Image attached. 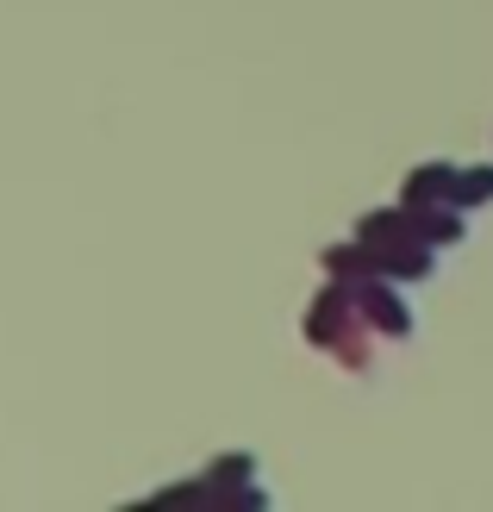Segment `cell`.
<instances>
[{"label": "cell", "instance_id": "1", "mask_svg": "<svg viewBox=\"0 0 493 512\" xmlns=\"http://www.w3.org/2000/svg\"><path fill=\"white\" fill-rule=\"evenodd\" d=\"M306 338L325 344L344 356V369H369V313L356 306V288L350 281H337L313 300V313H306Z\"/></svg>", "mask_w": 493, "mask_h": 512}, {"label": "cell", "instance_id": "3", "mask_svg": "<svg viewBox=\"0 0 493 512\" xmlns=\"http://www.w3.org/2000/svg\"><path fill=\"white\" fill-rule=\"evenodd\" d=\"M412 207H456V163H425L419 175H406Z\"/></svg>", "mask_w": 493, "mask_h": 512}, {"label": "cell", "instance_id": "2", "mask_svg": "<svg viewBox=\"0 0 493 512\" xmlns=\"http://www.w3.org/2000/svg\"><path fill=\"white\" fill-rule=\"evenodd\" d=\"M350 288H356V306L369 313L375 331H387V338H406V331H412V313H406V300L394 294L387 275H362V281H350Z\"/></svg>", "mask_w": 493, "mask_h": 512}, {"label": "cell", "instance_id": "4", "mask_svg": "<svg viewBox=\"0 0 493 512\" xmlns=\"http://www.w3.org/2000/svg\"><path fill=\"white\" fill-rule=\"evenodd\" d=\"M493 200V169H456V213L487 207Z\"/></svg>", "mask_w": 493, "mask_h": 512}]
</instances>
